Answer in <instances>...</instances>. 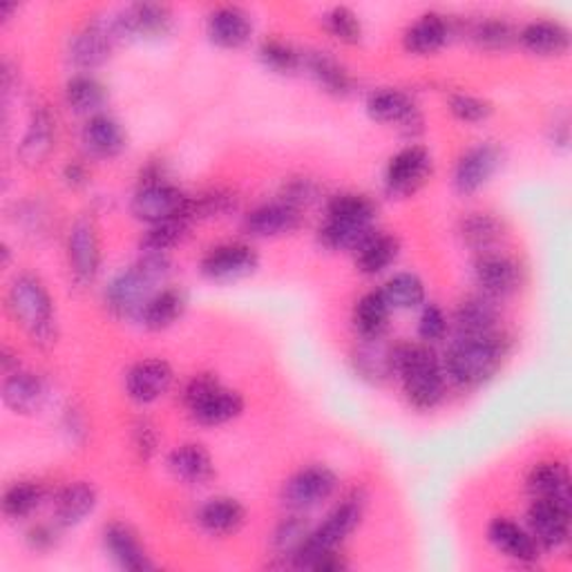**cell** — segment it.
Instances as JSON below:
<instances>
[{
  "mask_svg": "<svg viewBox=\"0 0 572 572\" xmlns=\"http://www.w3.org/2000/svg\"><path fill=\"white\" fill-rule=\"evenodd\" d=\"M508 356V340L492 335H459L443 361L445 376L459 387L475 389L497 376Z\"/></svg>",
  "mask_w": 572,
  "mask_h": 572,
  "instance_id": "1",
  "label": "cell"
},
{
  "mask_svg": "<svg viewBox=\"0 0 572 572\" xmlns=\"http://www.w3.org/2000/svg\"><path fill=\"white\" fill-rule=\"evenodd\" d=\"M394 376L401 378L405 398L412 407L434 409L445 396V370L429 345H394Z\"/></svg>",
  "mask_w": 572,
  "mask_h": 572,
  "instance_id": "2",
  "label": "cell"
},
{
  "mask_svg": "<svg viewBox=\"0 0 572 572\" xmlns=\"http://www.w3.org/2000/svg\"><path fill=\"white\" fill-rule=\"evenodd\" d=\"M170 273L168 256H144L137 264L114 278L105 289V304L117 318H139L148 300Z\"/></svg>",
  "mask_w": 572,
  "mask_h": 572,
  "instance_id": "3",
  "label": "cell"
},
{
  "mask_svg": "<svg viewBox=\"0 0 572 572\" xmlns=\"http://www.w3.org/2000/svg\"><path fill=\"white\" fill-rule=\"evenodd\" d=\"M8 309L23 331L32 337L39 347H52L56 342V313L54 302L45 284L23 273L19 275L8 291Z\"/></svg>",
  "mask_w": 572,
  "mask_h": 572,
  "instance_id": "4",
  "label": "cell"
},
{
  "mask_svg": "<svg viewBox=\"0 0 572 572\" xmlns=\"http://www.w3.org/2000/svg\"><path fill=\"white\" fill-rule=\"evenodd\" d=\"M365 514V497L363 495H352L342 503H337L329 517L311 530L309 539L300 548V552L293 557L291 565L295 568H311L315 559H320L326 552L337 550V545L345 541L363 521Z\"/></svg>",
  "mask_w": 572,
  "mask_h": 572,
  "instance_id": "5",
  "label": "cell"
},
{
  "mask_svg": "<svg viewBox=\"0 0 572 572\" xmlns=\"http://www.w3.org/2000/svg\"><path fill=\"white\" fill-rule=\"evenodd\" d=\"M184 405L193 420L204 427H217L236 420L245 412V398L219 385L212 374H197L184 387Z\"/></svg>",
  "mask_w": 572,
  "mask_h": 572,
  "instance_id": "6",
  "label": "cell"
},
{
  "mask_svg": "<svg viewBox=\"0 0 572 572\" xmlns=\"http://www.w3.org/2000/svg\"><path fill=\"white\" fill-rule=\"evenodd\" d=\"M133 215L146 223H162L179 217L190 219V197L177 186L162 179V175L148 177L133 197Z\"/></svg>",
  "mask_w": 572,
  "mask_h": 572,
  "instance_id": "7",
  "label": "cell"
},
{
  "mask_svg": "<svg viewBox=\"0 0 572 572\" xmlns=\"http://www.w3.org/2000/svg\"><path fill=\"white\" fill-rule=\"evenodd\" d=\"M337 490V475L326 466H306L282 486L280 501L289 512H309L329 501Z\"/></svg>",
  "mask_w": 572,
  "mask_h": 572,
  "instance_id": "8",
  "label": "cell"
},
{
  "mask_svg": "<svg viewBox=\"0 0 572 572\" xmlns=\"http://www.w3.org/2000/svg\"><path fill=\"white\" fill-rule=\"evenodd\" d=\"M114 39L119 41H155L173 30V12L159 3H137L110 17Z\"/></svg>",
  "mask_w": 572,
  "mask_h": 572,
  "instance_id": "9",
  "label": "cell"
},
{
  "mask_svg": "<svg viewBox=\"0 0 572 572\" xmlns=\"http://www.w3.org/2000/svg\"><path fill=\"white\" fill-rule=\"evenodd\" d=\"M365 107L374 122L385 126H396L405 135H416L423 131L420 112L412 101V96L403 90L381 87L370 94Z\"/></svg>",
  "mask_w": 572,
  "mask_h": 572,
  "instance_id": "10",
  "label": "cell"
},
{
  "mask_svg": "<svg viewBox=\"0 0 572 572\" xmlns=\"http://www.w3.org/2000/svg\"><path fill=\"white\" fill-rule=\"evenodd\" d=\"M431 155L423 146H407L396 153L385 170V190L392 197L414 195L431 175Z\"/></svg>",
  "mask_w": 572,
  "mask_h": 572,
  "instance_id": "11",
  "label": "cell"
},
{
  "mask_svg": "<svg viewBox=\"0 0 572 572\" xmlns=\"http://www.w3.org/2000/svg\"><path fill=\"white\" fill-rule=\"evenodd\" d=\"M67 262L74 280L79 284H87L96 278L101 267V242L98 228L92 217L81 215L67 236Z\"/></svg>",
  "mask_w": 572,
  "mask_h": 572,
  "instance_id": "12",
  "label": "cell"
},
{
  "mask_svg": "<svg viewBox=\"0 0 572 572\" xmlns=\"http://www.w3.org/2000/svg\"><path fill=\"white\" fill-rule=\"evenodd\" d=\"M260 267L256 249L249 245H219L201 260V275L210 282H238L253 275Z\"/></svg>",
  "mask_w": 572,
  "mask_h": 572,
  "instance_id": "13",
  "label": "cell"
},
{
  "mask_svg": "<svg viewBox=\"0 0 572 572\" xmlns=\"http://www.w3.org/2000/svg\"><path fill=\"white\" fill-rule=\"evenodd\" d=\"M475 280L486 298H508L521 289L523 269L517 260L499 251H490L477 256Z\"/></svg>",
  "mask_w": 572,
  "mask_h": 572,
  "instance_id": "14",
  "label": "cell"
},
{
  "mask_svg": "<svg viewBox=\"0 0 572 572\" xmlns=\"http://www.w3.org/2000/svg\"><path fill=\"white\" fill-rule=\"evenodd\" d=\"M501 150L495 144H479L466 150L454 168V190L468 197L479 193L499 170Z\"/></svg>",
  "mask_w": 572,
  "mask_h": 572,
  "instance_id": "15",
  "label": "cell"
},
{
  "mask_svg": "<svg viewBox=\"0 0 572 572\" xmlns=\"http://www.w3.org/2000/svg\"><path fill=\"white\" fill-rule=\"evenodd\" d=\"M528 532L541 550H559L570 539V508L552 501H532Z\"/></svg>",
  "mask_w": 572,
  "mask_h": 572,
  "instance_id": "16",
  "label": "cell"
},
{
  "mask_svg": "<svg viewBox=\"0 0 572 572\" xmlns=\"http://www.w3.org/2000/svg\"><path fill=\"white\" fill-rule=\"evenodd\" d=\"M173 367L162 358H148L131 367L126 374V392L131 401L139 405H150L168 394L173 387Z\"/></svg>",
  "mask_w": 572,
  "mask_h": 572,
  "instance_id": "17",
  "label": "cell"
},
{
  "mask_svg": "<svg viewBox=\"0 0 572 572\" xmlns=\"http://www.w3.org/2000/svg\"><path fill=\"white\" fill-rule=\"evenodd\" d=\"M103 548L110 554V559L124 570L146 572L155 568L137 532L128 523H122V521L107 523L103 528Z\"/></svg>",
  "mask_w": 572,
  "mask_h": 572,
  "instance_id": "18",
  "label": "cell"
},
{
  "mask_svg": "<svg viewBox=\"0 0 572 572\" xmlns=\"http://www.w3.org/2000/svg\"><path fill=\"white\" fill-rule=\"evenodd\" d=\"M300 223H302V210L284 201H271V204L258 206L247 215L245 231L251 238L269 240V238H282L289 233H295Z\"/></svg>",
  "mask_w": 572,
  "mask_h": 572,
  "instance_id": "19",
  "label": "cell"
},
{
  "mask_svg": "<svg viewBox=\"0 0 572 572\" xmlns=\"http://www.w3.org/2000/svg\"><path fill=\"white\" fill-rule=\"evenodd\" d=\"M168 472L184 486H206L215 477L210 451L199 443H184L168 454Z\"/></svg>",
  "mask_w": 572,
  "mask_h": 572,
  "instance_id": "20",
  "label": "cell"
},
{
  "mask_svg": "<svg viewBox=\"0 0 572 572\" xmlns=\"http://www.w3.org/2000/svg\"><path fill=\"white\" fill-rule=\"evenodd\" d=\"M206 34L210 43L221 50H238L249 43L253 34V23L245 10L223 6L210 12L206 21Z\"/></svg>",
  "mask_w": 572,
  "mask_h": 572,
  "instance_id": "21",
  "label": "cell"
},
{
  "mask_svg": "<svg viewBox=\"0 0 572 572\" xmlns=\"http://www.w3.org/2000/svg\"><path fill=\"white\" fill-rule=\"evenodd\" d=\"M117 43L112 34L110 21H94L85 25L70 48V59L81 70H96L107 63L112 48Z\"/></svg>",
  "mask_w": 572,
  "mask_h": 572,
  "instance_id": "22",
  "label": "cell"
},
{
  "mask_svg": "<svg viewBox=\"0 0 572 572\" xmlns=\"http://www.w3.org/2000/svg\"><path fill=\"white\" fill-rule=\"evenodd\" d=\"M528 495L532 501H552L572 508V488H570V472L559 461H543L537 464L526 481Z\"/></svg>",
  "mask_w": 572,
  "mask_h": 572,
  "instance_id": "23",
  "label": "cell"
},
{
  "mask_svg": "<svg viewBox=\"0 0 572 572\" xmlns=\"http://www.w3.org/2000/svg\"><path fill=\"white\" fill-rule=\"evenodd\" d=\"M81 139H83L85 150L98 159L119 157L128 146V137H126L122 124L103 112H98V114H94V117L87 119Z\"/></svg>",
  "mask_w": 572,
  "mask_h": 572,
  "instance_id": "24",
  "label": "cell"
},
{
  "mask_svg": "<svg viewBox=\"0 0 572 572\" xmlns=\"http://www.w3.org/2000/svg\"><path fill=\"white\" fill-rule=\"evenodd\" d=\"M488 539L501 554L519 563H534L541 552L532 534L506 517L492 519V523L488 526Z\"/></svg>",
  "mask_w": 572,
  "mask_h": 572,
  "instance_id": "25",
  "label": "cell"
},
{
  "mask_svg": "<svg viewBox=\"0 0 572 572\" xmlns=\"http://www.w3.org/2000/svg\"><path fill=\"white\" fill-rule=\"evenodd\" d=\"M197 521L204 532L212 537H228L245 526L247 510L233 497H215L199 508Z\"/></svg>",
  "mask_w": 572,
  "mask_h": 572,
  "instance_id": "26",
  "label": "cell"
},
{
  "mask_svg": "<svg viewBox=\"0 0 572 572\" xmlns=\"http://www.w3.org/2000/svg\"><path fill=\"white\" fill-rule=\"evenodd\" d=\"M517 41L534 56H563L570 50V32L559 21H532L517 34Z\"/></svg>",
  "mask_w": 572,
  "mask_h": 572,
  "instance_id": "27",
  "label": "cell"
},
{
  "mask_svg": "<svg viewBox=\"0 0 572 572\" xmlns=\"http://www.w3.org/2000/svg\"><path fill=\"white\" fill-rule=\"evenodd\" d=\"M394 345L383 337H363L361 347L354 352V370L363 381L381 385L394 376Z\"/></svg>",
  "mask_w": 572,
  "mask_h": 572,
  "instance_id": "28",
  "label": "cell"
},
{
  "mask_svg": "<svg viewBox=\"0 0 572 572\" xmlns=\"http://www.w3.org/2000/svg\"><path fill=\"white\" fill-rule=\"evenodd\" d=\"M449 37H451L449 21L443 14L429 12V14H423L416 23L409 25L403 43H405V50L409 54L429 56V54L440 52L447 45Z\"/></svg>",
  "mask_w": 572,
  "mask_h": 572,
  "instance_id": "29",
  "label": "cell"
},
{
  "mask_svg": "<svg viewBox=\"0 0 572 572\" xmlns=\"http://www.w3.org/2000/svg\"><path fill=\"white\" fill-rule=\"evenodd\" d=\"M302 67L313 76V81L333 96H347L354 90V79L335 56L329 52L302 54Z\"/></svg>",
  "mask_w": 572,
  "mask_h": 572,
  "instance_id": "30",
  "label": "cell"
},
{
  "mask_svg": "<svg viewBox=\"0 0 572 572\" xmlns=\"http://www.w3.org/2000/svg\"><path fill=\"white\" fill-rule=\"evenodd\" d=\"M454 326L459 335H492L499 333V311L492 298L475 295L454 311Z\"/></svg>",
  "mask_w": 572,
  "mask_h": 572,
  "instance_id": "31",
  "label": "cell"
},
{
  "mask_svg": "<svg viewBox=\"0 0 572 572\" xmlns=\"http://www.w3.org/2000/svg\"><path fill=\"white\" fill-rule=\"evenodd\" d=\"M48 396V387L41 376L30 372H14L8 374L3 385V398L10 409L17 414H34L43 407Z\"/></svg>",
  "mask_w": 572,
  "mask_h": 572,
  "instance_id": "32",
  "label": "cell"
},
{
  "mask_svg": "<svg viewBox=\"0 0 572 572\" xmlns=\"http://www.w3.org/2000/svg\"><path fill=\"white\" fill-rule=\"evenodd\" d=\"M96 508V490L90 483H70L54 501V523L59 528H74L85 521Z\"/></svg>",
  "mask_w": 572,
  "mask_h": 572,
  "instance_id": "33",
  "label": "cell"
},
{
  "mask_svg": "<svg viewBox=\"0 0 572 572\" xmlns=\"http://www.w3.org/2000/svg\"><path fill=\"white\" fill-rule=\"evenodd\" d=\"M459 233L466 247H470L472 251H477V256H481V253L497 251V247L506 238V226L492 212H470L461 221Z\"/></svg>",
  "mask_w": 572,
  "mask_h": 572,
  "instance_id": "34",
  "label": "cell"
},
{
  "mask_svg": "<svg viewBox=\"0 0 572 572\" xmlns=\"http://www.w3.org/2000/svg\"><path fill=\"white\" fill-rule=\"evenodd\" d=\"M186 304H188V300H186V293L181 289L166 287V289H159L148 300V304L139 313V320L150 331H166L175 322H179V318L186 311Z\"/></svg>",
  "mask_w": 572,
  "mask_h": 572,
  "instance_id": "35",
  "label": "cell"
},
{
  "mask_svg": "<svg viewBox=\"0 0 572 572\" xmlns=\"http://www.w3.org/2000/svg\"><path fill=\"white\" fill-rule=\"evenodd\" d=\"M401 253V242L398 238L389 233L374 231L354 253L356 256V267L363 275H378L385 269H389Z\"/></svg>",
  "mask_w": 572,
  "mask_h": 572,
  "instance_id": "36",
  "label": "cell"
},
{
  "mask_svg": "<svg viewBox=\"0 0 572 572\" xmlns=\"http://www.w3.org/2000/svg\"><path fill=\"white\" fill-rule=\"evenodd\" d=\"M52 148H54V122L48 110H37L32 114L28 133L21 142L19 155L28 166H39L50 157Z\"/></svg>",
  "mask_w": 572,
  "mask_h": 572,
  "instance_id": "37",
  "label": "cell"
},
{
  "mask_svg": "<svg viewBox=\"0 0 572 572\" xmlns=\"http://www.w3.org/2000/svg\"><path fill=\"white\" fill-rule=\"evenodd\" d=\"M374 233V226L365 223H352V221H340V219H324L320 226L318 240L329 251H347L356 253L358 247Z\"/></svg>",
  "mask_w": 572,
  "mask_h": 572,
  "instance_id": "38",
  "label": "cell"
},
{
  "mask_svg": "<svg viewBox=\"0 0 572 572\" xmlns=\"http://www.w3.org/2000/svg\"><path fill=\"white\" fill-rule=\"evenodd\" d=\"M392 306L385 300L383 291L365 293L354 309V326L361 337H383L389 322Z\"/></svg>",
  "mask_w": 572,
  "mask_h": 572,
  "instance_id": "39",
  "label": "cell"
},
{
  "mask_svg": "<svg viewBox=\"0 0 572 572\" xmlns=\"http://www.w3.org/2000/svg\"><path fill=\"white\" fill-rule=\"evenodd\" d=\"M107 92L101 81H96L90 74H76L65 85V103L76 114H98V110L105 105Z\"/></svg>",
  "mask_w": 572,
  "mask_h": 572,
  "instance_id": "40",
  "label": "cell"
},
{
  "mask_svg": "<svg viewBox=\"0 0 572 572\" xmlns=\"http://www.w3.org/2000/svg\"><path fill=\"white\" fill-rule=\"evenodd\" d=\"M376 212H378V206L374 204V199L361 193H340V195H333L326 204L329 219L352 221V223L374 226Z\"/></svg>",
  "mask_w": 572,
  "mask_h": 572,
  "instance_id": "41",
  "label": "cell"
},
{
  "mask_svg": "<svg viewBox=\"0 0 572 572\" xmlns=\"http://www.w3.org/2000/svg\"><path fill=\"white\" fill-rule=\"evenodd\" d=\"M188 228H190L188 217L153 223L142 238L144 256H168L170 249L184 242V238L188 236Z\"/></svg>",
  "mask_w": 572,
  "mask_h": 572,
  "instance_id": "42",
  "label": "cell"
},
{
  "mask_svg": "<svg viewBox=\"0 0 572 572\" xmlns=\"http://www.w3.org/2000/svg\"><path fill=\"white\" fill-rule=\"evenodd\" d=\"M45 499V490L37 481H17L3 495V514L12 521L32 517Z\"/></svg>",
  "mask_w": 572,
  "mask_h": 572,
  "instance_id": "43",
  "label": "cell"
},
{
  "mask_svg": "<svg viewBox=\"0 0 572 572\" xmlns=\"http://www.w3.org/2000/svg\"><path fill=\"white\" fill-rule=\"evenodd\" d=\"M392 309H416L425 302V284L414 273H396L381 289Z\"/></svg>",
  "mask_w": 572,
  "mask_h": 572,
  "instance_id": "44",
  "label": "cell"
},
{
  "mask_svg": "<svg viewBox=\"0 0 572 572\" xmlns=\"http://www.w3.org/2000/svg\"><path fill=\"white\" fill-rule=\"evenodd\" d=\"M309 534H311L309 523L298 512H291V517H284L278 523V528L273 530V550H275V554L291 563L293 557L304 545V541L309 539Z\"/></svg>",
  "mask_w": 572,
  "mask_h": 572,
  "instance_id": "45",
  "label": "cell"
},
{
  "mask_svg": "<svg viewBox=\"0 0 572 572\" xmlns=\"http://www.w3.org/2000/svg\"><path fill=\"white\" fill-rule=\"evenodd\" d=\"M262 65L275 74H295L302 67V54L280 39H267L258 52Z\"/></svg>",
  "mask_w": 572,
  "mask_h": 572,
  "instance_id": "46",
  "label": "cell"
},
{
  "mask_svg": "<svg viewBox=\"0 0 572 572\" xmlns=\"http://www.w3.org/2000/svg\"><path fill=\"white\" fill-rule=\"evenodd\" d=\"M324 30L340 43L345 45H356L363 41V23L358 19V14L345 6L331 8L324 19Z\"/></svg>",
  "mask_w": 572,
  "mask_h": 572,
  "instance_id": "47",
  "label": "cell"
},
{
  "mask_svg": "<svg viewBox=\"0 0 572 572\" xmlns=\"http://www.w3.org/2000/svg\"><path fill=\"white\" fill-rule=\"evenodd\" d=\"M517 30L503 21V19H486V21H479L470 37L475 41L477 48L481 50H488V52H499V50H508L514 41H517Z\"/></svg>",
  "mask_w": 572,
  "mask_h": 572,
  "instance_id": "48",
  "label": "cell"
},
{
  "mask_svg": "<svg viewBox=\"0 0 572 572\" xmlns=\"http://www.w3.org/2000/svg\"><path fill=\"white\" fill-rule=\"evenodd\" d=\"M449 112L464 124H481L492 117L495 105L481 96L459 92L449 98Z\"/></svg>",
  "mask_w": 572,
  "mask_h": 572,
  "instance_id": "49",
  "label": "cell"
},
{
  "mask_svg": "<svg viewBox=\"0 0 572 572\" xmlns=\"http://www.w3.org/2000/svg\"><path fill=\"white\" fill-rule=\"evenodd\" d=\"M238 197L228 190H210L199 195L197 199H190V219L195 217H219L236 210Z\"/></svg>",
  "mask_w": 572,
  "mask_h": 572,
  "instance_id": "50",
  "label": "cell"
},
{
  "mask_svg": "<svg viewBox=\"0 0 572 572\" xmlns=\"http://www.w3.org/2000/svg\"><path fill=\"white\" fill-rule=\"evenodd\" d=\"M447 329H449V324H447V315L443 313V309L438 304H425L420 320H418V335L425 345H431V342L443 340Z\"/></svg>",
  "mask_w": 572,
  "mask_h": 572,
  "instance_id": "51",
  "label": "cell"
},
{
  "mask_svg": "<svg viewBox=\"0 0 572 572\" xmlns=\"http://www.w3.org/2000/svg\"><path fill=\"white\" fill-rule=\"evenodd\" d=\"M133 445L135 451L139 454L142 461H150L153 456L157 454V445H159V434L153 420L148 418H139L133 427Z\"/></svg>",
  "mask_w": 572,
  "mask_h": 572,
  "instance_id": "52",
  "label": "cell"
},
{
  "mask_svg": "<svg viewBox=\"0 0 572 572\" xmlns=\"http://www.w3.org/2000/svg\"><path fill=\"white\" fill-rule=\"evenodd\" d=\"M315 199H318V186L311 179H293L284 186V193H282L280 201L302 210V206H309Z\"/></svg>",
  "mask_w": 572,
  "mask_h": 572,
  "instance_id": "53",
  "label": "cell"
},
{
  "mask_svg": "<svg viewBox=\"0 0 572 572\" xmlns=\"http://www.w3.org/2000/svg\"><path fill=\"white\" fill-rule=\"evenodd\" d=\"M28 545L37 552H48L56 545V530L52 526H34L28 532Z\"/></svg>",
  "mask_w": 572,
  "mask_h": 572,
  "instance_id": "54",
  "label": "cell"
},
{
  "mask_svg": "<svg viewBox=\"0 0 572 572\" xmlns=\"http://www.w3.org/2000/svg\"><path fill=\"white\" fill-rule=\"evenodd\" d=\"M63 179H65V184H67L70 188H81V186L87 184V170H85L83 164L72 162V164H67V166L63 168Z\"/></svg>",
  "mask_w": 572,
  "mask_h": 572,
  "instance_id": "55",
  "label": "cell"
},
{
  "mask_svg": "<svg viewBox=\"0 0 572 572\" xmlns=\"http://www.w3.org/2000/svg\"><path fill=\"white\" fill-rule=\"evenodd\" d=\"M0 361H3V370L6 374H14L19 372V358L17 354L10 352V347H3V352H0Z\"/></svg>",
  "mask_w": 572,
  "mask_h": 572,
  "instance_id": "56",
  "label": "cell"
},
{
  "mask_svg": "<svg viewBox=\"0 0 572 572\" xmlns=\"http://www.w3.org/2000/svg\"><path fill=\"white\" fill-rule=\"evenodd\" d=\"M17 10H19L17 3H3V6H0V19H3V23L10 21L12 12H17Z\"/></svg>",
  "mask_w": 572,
  "mask_h": 572,
  "instance_id": "57",
  "label": "cell"
}]
</instances>
